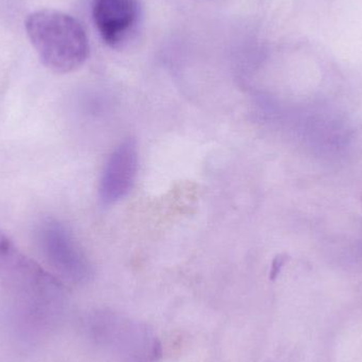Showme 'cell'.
Here are the masks:
<instances>
[{
    "instance_id": "1",
    "label": "cell",
    "mask_w": 362,
    "mask_h": 362,
    "mask_svg": "<svg viewBox=\"0 0 362 362\" xmlns=\"http://www.w3.org/2000/svg\"><path fill=\"white\" fill-rule=\"evenodd\" d=\"M25 31L45 67L54 74L78 70L89 53L88 38L82 25L61 11L44 8L25 19Z\"/></svg>"
},
{
    "instance_id": "2",
    "label": "cell",
    "mask_w": 362,
    "mask_h": 362,
    "mask_svg": "<svg viewBox=\"0 0 362 362\" xmlns=\"http://www.w3.org/2000/svg\"><path fill=\"white\" fill-rule=\"evenodd\" d=\"M93 339L124 356L121 362H158L161 344L146 325L125 319L115 313L100 312L89 321Z\"/></svg>"
},
{
    "instance_id": "3",
    "label": "cell",
    "mask_w": 362,
    "mask_h": 362,
    "mask_svg": "<svg viewBox=\"0 0 362 362\" xmlns=\"http://www.w3.org/2000/svg\"><path fill=\"white\" fill-rule=\"evenodd\" d=\"M38 240L50 263L68 280L83 283L91 278L93 267L88 257L65 225L46 221L38 231Z\"/></svg>"
},
{
    "instance_id": "4",
    "label": "cell",
    "mask_w": 362,
    "mask_h": 362,
    "mask_svg": "<svg viewBox=\"0 0 362 362\" xmlns=\"http://www.w3.org/2000/svg\"><path fill=\"white\" fill-rule=\"evenodd\" d=\"M139 168L138 144L133 138L121 141L106 160L99 183V197L104 206H112L129 195Z\"/></svg>"
},
{
    "instance_id": "5",
    "label": "cell",
    "mask_w": 362,
    "mask_h": 362,
    "mask_svg": "<svg viewBox=\"0 0 362 362\" xmlns=\"http://www.w3.org/2000/svg\"><path fill=\"white\" fill-rule=\"evenodd\" d=\"M93 18L104 42L112 48H121L137 31L140 23L139 2L93 0Z\"/></svg>"
},
{
    "instance_id": "6",
    "label": "cell",
    "mask_w": 362,
    "mask_h": 362,
    "mask_svg": "<svg viewBox=\"0 0 362 362\" xmlns=\"http://www.w3.org/2000/svg\"><path fill=\"white\" fill-rule=\"evenodd\" d=\"M285 259H286V257H278L274 259V264H272V272H270V278H272V280L278 276L281 268L284 265Z\"/></svg>"
}]
</instances>
